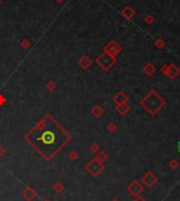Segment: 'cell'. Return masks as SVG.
<instances>
[{
    "label": "cell",
    "instance_id": "5b68a950",
    "mask_svg": "<svg viewBox=\"0 0 180 201\" xmlns=\"http://www.w3.org/2000/svg\"><path fill=\"white\" fill-rule=\"evenodd\" d=\"M143 190H144L143 184H142L140 181H138L137 179H134L127 188L128 192H129L130 194H131L132 196H134V197L140 196V194L143 192Z\"/></svg>",
    "mask_w": 180,
    "mask_h": 201
},
{
    "label": "cell",
    "instance_id": "4fadbf2b",
    "mask_svg": "<svg viewBox=\"0 0 180 201\" xmlns=\"http://www.w3.org/2000/svg\"><path fill=\"white\" fill-rule=\"evenodd\" d=\"M92 113L94 116H96L97 118L100 117L101 115L103 114V110L101 106H99V105H96V106H94V109L92 110Z\"/></svg>",
    "mask_w": 180,
    "mask_h": 201
},
{
    "label": "cell",
    "instance_id": "44dd1931",
    "mask_svg": "<svg viewBox=\"0 0 180 201\" xmlns=\"http://www.w3.org/2000/svg\"><path fill=\"white\" fill-rule=\"evenodd\" d=\"M56 1H57L58 3H62L63 2V0H56Z\"/></svg>",
    "mask_w": 180,
    "mask_h": 201
},
{
    "label": "cell",
    "instance_id": "3957f363",
    "mask_svg": "<svg viewBox=\"0 0 180 201\" xmlns=\"http://www.w3.org/2000/svg\"><path fill=\"white\" fill-rule=\"evenodd\" d=\"M116 57L111 54L106 53V52H103L98 58H97V63L101 66V69L104 70V71H109L112 66L115 65L116 63Z\"/></svg>",
    "mask_w": 180,
    "mask_h": 201
},
{
    "label": "cell",
    "instance_id": "ba28073f",
    "mask_svg": "<svg viewBox=\"0 0 180 201\" xmlns=\"http://www.w3.org/2000/svg\"><path fill=\"white\" fill-rule=\"evenodd\" d=\"M179 74H180V69L176 64H169L165 76H167L170 79H176Z\"/></svg>",
    "mask_w": 180,
    "mask_h": 201
},
{
    "label": "cell",
    "instance_id": "5bb4252c",
    "mask_svg": "<svg viewBox=\"0 0 180 201\" xmlns=\"http://www.w3.org/2000/svg\"><path fill=\"white\" fill-rule=\"evenodd\" d=\"M155 46H156L157 49H163V47L165 46V41H164V39L161 38V37L157 38L156 40H155Z\"/></svg>",
    "mask_w": 180,
    "mask_h": 201
},
{
    "label": "cell",
    "instance_id": "ac0fdd59",
    "mask_svg": "<svg viewBox=\"0 0 180 201\" xmlns=\"http://www.w3.org/2000/svg\"><path fill=\"white\" fill-rule=\"evenodd\" d=\"M107 130H109L110 133H114L116 130H117V126H116V124H114V123H110L109 125H107Z\"/></svg>",
    "mask_w": 180,
    "mask_h": 201
},
{
    "label": "cell",
    "instance_id": "d6986e66",
    "mask_svg": "<svg viewBox=\"0 0 180 201\" xmlns=\"http://www.w3.org/2000/svg\"><path fill=\"white\" fill-rule=\"evenodd\" d=\"M133 201H146V200L143 198V197H141V196H138V197H135V199H134Z\"/></svg>",
    "mask_w": 180,
    "mask_h": 201
},
{
    "label": "cell",
    "instance_id": "ffe728a7",
    "mask_svg": "<svg viewBox=\"0 0 180 201\" xmlns=\"http://www.w3.org/2000/svg\"><path fill=\"white\" fill-rule=\"evenodd\" d=\"M92 150H94V151L98 150V146H92Z\"/></svg>",
    "mask_w": 180,
    "mask_h": 201
},
{
    "label": "cell",
    "instance_id": "7c38bea8",
    "mask_svg": "<svg viewBox=\"0 0 180 201\" xmlns=\"http://www.w3.org/2000/svg\"><path fill=\"white\" fill-rule=\"evenodd\" d=\"M130 110H131V106H130L128 103H125V104L116 105V111H117V113L121 116H125L130 112Z\"/></svg>",
    "mask_w": 180,
    "mask_h": 201
},
{
    "label": "cell",
    "instance_id": "30bf717a",
    "mask_svg": "<svg viewBox=\"0 0 180 201\" xmlns=\"http://www.w3.org/2000/svg\"><path fill=\"white\" fill-rule=\"evenodd\" d=\"M142 71H143V73L146 74L148 77H152L155 74V72H156V68H155V65L152 62H148V63H146L143 65Z\"/></svg>",
    "mask_w": 180,
    "mask_h": 201
},
{
    "label": "cell",
    "instance_id": "52a82bcc",
    "mask_svg": "<svg viewBox=\"0 0 180 201\" xmlns=\"http://www.w3.org/2000/svg\"><path fill=\"white\" fill-rule=\"evenodd\" d=\"M121 51H122V49H121V46H120L116 41H111V42L104 47V52L115 56V57H116V55L121 53Z\"/></svg>",
    "mask_w": 180,
    "mask_h": 201
},
{
    "label": "cell",
    "instance_id": "8992f818",
    "mask_svg": "<svg viewBox=\"0 0 180 201\" xmlns=\"http://www.w3.org/2000/svg\"><path fill=\"white\" fill-rule=\"evenodd\" d=\"M86 167H88V171L90 172L93 176H97V175H99L101 172H102V170H103V167L104 166H103L102 162H100L98 159L95 158V159H93L90 163H88Z\"/></svg>",
    "mask_w": 180,
    "mask_h": 201
},
{
    "label": "cell",
    "instance_id": "9c48e42d",
    "mask_svg": "<svg viewBox=\"0 0 180 201\" xmlns=\"http://www.w3.org/2000/svg\"><path fill=\"white\" fill-rule=\"evenodd\" d=\"M113 100L114 102L116 103V105H120V104H125V103H128L130 98L124 92H118L117 94L114 96Z\"/></svg>",
    "mask_w": 180,
    "mask_h": 201
},
{
    "label": "cell",
    "instance_id": "277c9868",
    "mask_svg": "<svg viewBox=\"0 0 180 201\" xmlns=\"http://www.w3.org/2000/svg\"><path fill=\"white\" fill-rule=\"evenodd\" d=\"M157 182H158V177L152 171L146 172L141 178V183L143 184V186L148 188H152Z\"/></svg>",
    "mask_w": 180,
    "mask_h": 201
},
{
    "label": "cell",
    "instance_id": "2e32d148",
    "mask_svg": "<svg viewBox=\"0 0 180 201\" xmlns=\"http://www.w3.org/2000/svg\"><path fill=\"white\" fill-rule=\"evenodd\" d=\"M155 21V17L153 15H151V14H148V15L144 16V22H146V24H153Z\"/></svg>",
    "mask_w": 180,
    "mask_h": 201
},
{
    "label": "cell",
    "instance_id": "e0dca14e",
    "mask_svg": "<svg viewBox=\"0 0 180 201\" xmlns=\"http://www.w3.org/2000/svg\"><path fill=\"white\" fill-rule=\"evenodd\" d=\"M97 159H98L99 161H100V162H104L105 160H106V155H105V153H103V152H100L98 154V156L96 157Z\"/></svg>",
    "mask_w": 180,
    "mask_h": 201
},
{
    "label": "cell",
    "instance_id": "7a4b0ae2",
    "mask_svg": "<svg viewBox=\"0 0 180 201\" xmlns=\"http://www.w3.org/2000/svg\"><path fill=\"white\" fill-rule=\"evenodd\" d=\"M166 101L158 94L155 90H151L143 98L140 100V105L150 114L151 116H155L165 106Z\"/></svg>",
    "mask_w": 180,
    "mask_h": 201
},
{
    "label": "cell",
    "instance_id": "603a6c76",
    "mask_svg": "<svg viewBox=\"0 0 180 201\" xmlns=\"http://www.w3.org/2000/svg\"><path fill=\"white\" fill-rule=\"evenodd\" d=\"M0 2H1V1H0Z\"/></svg>",
    "mask_w": 180,
    "mask_h": 201
},
{
    "label": "cell",
    "instance_id": "8fae6325",
    "mask_svg": "<svg viewBox=\"0 0 180 201\" xmlns=\"http://www.w3.org/2000/svg\"><path fill=\"white\" fill-rule=\"evenodd\" d=\"M121 15H122L127 20H131L132 18H133L134 16L136 15V12H135V10H134L132 7H130V5H127V7H125L124 9L121 11Z\"/></svg>",
    "mask_w": 180,
    "mask_h": 201
},
{
    "label": "cell",
    "instance_id": "6da1fadb",
    "mask_svg": "<svg viewBox=\"0 0 180 201\" xmlns=\"http://www.w3.org/2000/svg\"><path fill=\"white\" fill-rule=\"evenodd\" d=\"M69 133L51 116L43 117L26 135V141L49 160L69 141Z\"/></svg>",
    "mask_w": 180,
    "mask_h": 201
},
{
    "label": "cell",
    "instance_id": "9a60e30c",
    "mask_svg": "<svg viewBox=\"0 0 180 201\" xmlns=\"http://www.w3.org/2000/svg\"><path fill=\"white\" fill-rule=\"evenodd\" d=\"M179 166V162H178L177 159L173 158L169 161V167L171 170H177V167Z\"/></svg>",
    "mask_w": 180,
    "mask_h": 201
},
{
    "label": "cell",
    "instance_id": "7402d4cb",
    "mask_svg": "<svg viewBox=\"0 0 180 201\" xmlns=\"http://www.w3.org/2000/svg\"><path fill=\"white\" fill-rule=\"evenodd\" d=\"M112 201H119V200H118L117 198H114V199H113V200H112Z\"/></svg>",
    "mask_w": 180,
    "mask_h": 201
}]
</instances>
